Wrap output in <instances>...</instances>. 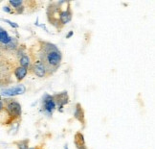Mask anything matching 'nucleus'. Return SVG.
Instances as JSON below:
<instances>
[{
  "mask_svg": "<svg viewBox=\"0 0 155 149\" xmlns=\"http://www.w3.org/2000/svg\"><path fill=\"white\" fill-rule=\"evenodd\" d=\"M27 52L30 59L38 60L48 67L53 73L56 72L62 63V53L58 47L41 39H37L31 46L27 47Z\"/></svg>",
  "mask_w": 155,
  "mask_h": 149,
  "instance_id": "f257e3e1",
  "label": "nucleus"
},
{
  "mask_svg": "<svg viewBox=\"0 0 155 149\" xmlns=\"http://www.w3.org/2000/svg\"><path fill=\"white\" fill-rule=\"evenodd\" d=\"M46 17L49 24L61 32L73 19L72 4L70 1L50 2L46 8Z\"/></svg>",
  "mask_w": 155,
  "mask_h": 149,
  "instance_id": "f03ea898",
  "label": "nucleus"
},
{
  "mask_svg": "<svg viewBox=\"0 0 155 149\" xmlns=\"http://www.w3.org/2000/svg\"><path fill=\"white\" fill-rule=\"evenodd\" d=\"M2 101L6 117L0 121V124L5 127H13L15 124L19 125L22 115V107L20 103L14 97L2 98Z\"/></svg>",
  "mask_w": 155,
  "mask_h": 149,
  "instance_id": "7ed1b4c3",
  "label": "nucleus"
},
{
  "mask_svg": "<svg viewBox=\"0 0 155 149\" xmlns=\"http://www.w3.org/2000/svg\"><path fill=\"white\" fill-rule=\"evenodd\" d=\"M15 64V59L0 51V88L7 87L14 83L13 72Z\"/></svg>",
  "mask_w": 155,
  "mask_h": 149,
  "instance_id": "20e7f679",
  "label": "nucleus"
},
{
  "mask_svg": "<svg viewBox=\"0 0 155 149\" xmlns=\"http://www.w3.org/2000/svg\"><path fill=\"white\" fill-rule=\"evenodd\" d=\"M19 44L18 39L12 37L4 28L0 27V51L13 57Z\"/></svg>",
  "mask_w": 155,
  "mask_h": 149,
  "instance_id": "39448f33",
  "label": "nucleus"
},
{
  "mask_svg": "<svg viewBox=\"0 0 155 149\" xmlns=\"http://www.w3.org/2000/svg\"><path fill=\"white\" fill-rule=\"evenodd\" d=\"M29 74L35 75V77H38V78L46 79L51 77L54 73L44 64H42L40 61H38V60L34 59V60H31V67L29 68Z\"/></svg>",
  "mask_w": 155,
  "mask_h": 149,
  "instance_id": "423d86ee",
  "label": "nucleus"
},
{
  "mask_svg": "<svg viewBox=\"0 0 155 149\" xmlns=\"http://www.w3.org/2000/svg\"><path fill=\"white\" fill-rule=\"evenodd\" d=\"M53 98L55 100L57 108L61 112H62V109L65 105L70 103V97H69V94L67 92H57L55 94H53Z\"/></svg>",
  "mask_w": 155,
  "mask_h": 149,
  "instance_id": "0eeeda50",
  "label": "nucleus"
},
{
  "mask_svg": "<svg viewBox=\"0 0 155 149\" xmlns=\"http://www.w3.org/2000/svg\"><path fill=\"white\" fill-rule=\"evenodd\" d=\"M57 109V106L55 103V100L53 98V95L45 94L42 98V110L45 114L48 116H52L54 111Z\"/></svg>",
  "mask_w": 155,
  "mask_h": 149,
  "instance_id": "6e6552de",
  "label": "nucleus"
},
{
  "mask_svg": "<svg viewBox=\"0 0 155 149\" xmlns=\"http://www.w3.org/2000/svg\"><path fill=\"white\" fill-rule=\"evenodd\" d=\"M74 118L78 120L81 125V129H84L86 126V119H85V111L83 109L81 103H77L75 105V110H74Z\"/></svg>",
  "mask_w": 155,
  "mask_h": 149,
  "instance_id": "1a4fd4ad",
  "label": "nucleus"
},
{
  "mask_svg": "<svg viewBox=\"0 0 155 149\" xmlns=\"http://www.w3.org/2000/svg\"><path fill=\"white\" fill-rule=\"evenodd\" d=\"M8 5L13 9L14 15H23L25 14L24 0H9Z\"/></svg>",
  "mask_w": 155,
  "mask_h": 149,
  "instance_id": "9d476101",
  "label": "nucleus"
},
{
  "mask_svg": "<svg viewBox=\"0 0 155 149\" xmlns=\"http://www.w3.org/2000/svg\"><path fill=\"white\" fill-rule=\"evenodd\" d=\"M24 5L25 14H33L42 7L43 2L37 1V0H24Z\"/></svg>",
  "mask_w": 155,
  "mask_h": 149,
  "instance_id": "9b49d317",
  "label": "nucleus"
},
{
  "mask_svg": "<svg viewBox=\"0 0 155 149\" xmlns=\"http://www.w3.org/2000/svg\"><path fill=\"white\" fill-rule=\"evenodd\" d=\"M25 92H26L25 86H23V85H17V86L13 87V88L3 89V91H2V94L3 95H6V96L14 97V96H16V95H19V94L24 93Z\"/></svg>",
  "mask_w": 155,
  "mask_h": 149,
  "instance_id": "f8f14e48",
  "label": "nucleus"
},
{
  "mask_svg": "<svg viewBox=\"0 0 155 149\" xmlns=\"http://www.w3.org/2000/svg\"><path fill=\"white\" fill-rule=\"evenodd\" d=\"M13 74L15 77L16 82L17 83H20L29 74V69L21 67V65H19L18 64H17V62H16L15 68H14V72H13Z\"/></svg>",
  "mask_w": 155,
  "mask_h": 149,
  "instance_id": "ddd939ff",
  "label": "nucleus"
},
{
  "mask_svg": "<svg viewBox=\"0 0 155 149\" xmlns=\"http://www.w3.org/2000/svg\"><path fill=\"white\" fill-rule=\"evenodd\" d=\"M74 144L77 149H88L84 139V135L81 131H78L74 135Z\"/></svg>",
  "mask_w": 155,
  "mask_h": 149,
  "instance_id": "4468645a",
  "label": "nucleus"
},
{
  "mask_svg": "<svg viewBox=\"0 0 155 149\" xmlns=\"http://www.w3.org/2000/svg\"><path fill=\"white\" fill-rule=\"evenodd\" d=\"M13 144L16 146L17 149H29V144H30V140L29 139H24L20 140H15Z\"/></svg>",
  "mask_w": 155,
  "mask_h": 149,
  "instance_id": "2eb2a0df",
  "label": "nucleus"
},
{
  "mask_svg": "<svg viewBox=\"0 0 155 149\" xmlns=\"http://www.w3.org/2000/svg\"><path fill=\"white\" fill-rule=\"evenodd\" d=\"M3 11L5 12V13H7V14H11V15H14V12H13V9H12L10 6L7 4L6 6H4L3 7Z\"/></svg>",
  "mask_w": 155,
  "mask_h": 149,
  "instance_id": "dca6fc26",
  "label": "nucleus"
},
{
  "mask_svg": "<svg viewBox=\"0 0 155 149\" xmlns=\"http://www.w3.org/2000/svg\"><path fill=\"white\" fill-rule=\"evenodd\" d=\"M2 20L5 21V22H7V23H9V24H10L12 27H13V28H15V29H16V28H18V25H17L16 23L13 22V21H11V20H9V19H3Z\"/></svg>",
  "mask_w": 155,
  "mask_h": 149,
  "instance_id": "f3484780",
  "label": "nucleus"
},
{
  "mask_svg": "<svg viewBox=\"0 0 155 149\" xmlns=\"http://www.w3.org/2000/svg\"><path fill=\"white\" fill-rule=\"evenodd\" d=\"M4 113V105H3V101L2 98H0V115Z\"/></svg>",
  "mask_w": 155,
  "mask_h": 149,
  "instance_id": "a211bd4d",
  "label": "nucleus"
},
{
  "mask_svg": "<svg viewBox=\"0 0 155 149\" xmlns=\"http://www.w3.org/2000/svg\"><path fill=\"white\" fill-rule=\"evenodd\" d=\"M29 149H44L42 145H38V146H34V147H29Z\"/></svg>",
  "mask_w": 155,
  "mask_h": 149,
  "instance_id": "6ab92c4d",
  "label": "nucleus"
},
{
  "mask_svg": "<svg viewBox=\"0 0 155 149\" xmlns=\"http://www.w3.org/2000/svg\"><path fill=\"white\" fill-rule=\"evenodd\" d=\"M72 35H73V32L71 31V32H70V33H69V34L67 35V37H66V38H67V39H68V38H70V37H71V36H72Z\"/></svg>",
  "mask_w": 155,
  "mask_h": 149,
  "instance_id": "aec40b11",
  "label": "nucleus"
}]
</instances>
